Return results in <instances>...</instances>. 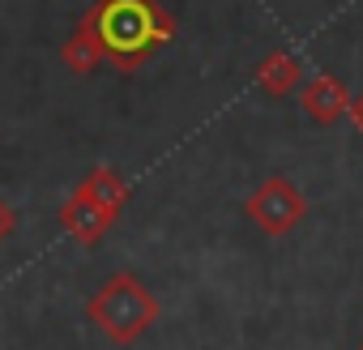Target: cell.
Returning <instances> with one entry per match:
<instances>
[{
    "mask_svg": "<svg viewBox=\"0 0 363 350\" xmlns=\"http://www.w3.org/2000/svg\"><path fill=\"white\" fill-rule=\"evenodd\" d=\"M86 26L103 43V56L124 73H137L158 47L175 39V22L162 13L158 0H99L86 13Z\"/></svg>",
    "mask_w": 363,
    "mask_h": 350,
    "instance_id": "1",
    "label": "cell"
},
{
    "mask_svg": "<svg viewBox=\"0 0 363 350\" xmlns=\"http://www.w3.org/2000/svg\"><path fill=\"white\" fill-rule=\"evenodd\" d=\"M86 316L116 341V346H133L154 320H158V299L133 278V273H116L107 278L94 299L86 303Z\"/></svg>",
    "mask_w": 363,
    "mask_h": 350,
    "instance_id": "2",
    "label": "cell"
},
{
    "mask_svg": "<svg viewBox=\"0 0 363 350\" xmlns=\"http://www.w3.org/2000/svg\"><path fill=\"white\" fill-rule=\"evenodd\" d=\"M248 218L265 231V235H291L299 222H303V214H308V201H303V193L291 184V180H282V175H269V180L248 197Z\"/></svg>",
    "mask_w": 363,
    "mask_h": 350,
    "instance_id": "3",
    "label": "cell"
},
{
    "mask_svg": "<svg viewBox=\"0 0 363 350\" xmlns=\"http://www.w3.org/2000/svg\"><path fill=\"white\" fill-rule=\"evenodd\" d=\"M299 103H303V111H308L316 124H337L342 115H350V94H346V86H342L337 77H329V73L303 81V86H299Z\"/></svg>",
    "mask_w": 363,
    "mask_h": 350,
    "instance_id": "4",
    "label": "cell"
},
{
    "mask_svg": "<svg viewBox=\"0 0 363 350\" xmlns=\"http://www.w3.org/2000/svg\"><path fill=\"white\" fill-rule=\"evenodd\" d=\"M111 222H116V214H107L103 205H94V201H86V197H77V193L60 205V227H65L77 244H86V248H94V244L111 231Z\"/></svg>",
    "mask_w": 363,
    "mask_h": 350,
    "instance_id": "5",
    "label": "cell"
},
{
    "mask_svg": "<svg viewBox=\"0 0 363 350\" xmlns=\"http://www.w3.org/2000/svg\"><path fill=\"white\" fill-rule=\"evenodd\" d=\"M299 81H303V64H299L291 52H269V56L257 64V86H261L265 94H274V98L299 90Z\"/></svg>",
    "mask_w": 363,
    "mask_h": 350,
    "instance_id": "6",
    "label": "cell"
},
{
    "mask_svg": "<svg viewBox=\"0 0 363 350\" xmlns=\"http://www.w3.org/2000/svg\"><path fill=\"white\" fill-rule=\"evenodd\" d=\"M77 197H86V201H94V205H103L107 214L120 218V210H124V201H128V184L120 180L111 166H94L86 180L77 184Z\"/></svg>",
    "mask_w": 363,
    "mask_h": 350,
    "instance_id": "7",
    "label": "cell"
},
{
    "mask_svg": "<svg viewBox=\"0 0 363 350\" xmlns=\"http://www.w3.org/2000/svg\"><path fill=\"white\" fill-rule=\"evenodd\" d=\"M60 56H65V64H69L73 73H90V69H99V64L107 60V56H103V43L94 39V30H90L86 22L69 35V43H65Z\"/></svg>",
    "mask_w": 363,
    "mask_h": 350,
    "instance_id": "8",
    "label": "cell"
},
{
    "mask_svg": "<svg viewBox=\"0 0 363 350\" xmlns=\"http://www.w3.org/2000/svg\"><path fill=\"white\" fill-rule=\"evenodd\" d=\"M13 227H18V214H13L5 201H0V244H5V239L13 235Z\"/></svg>",
    "mask_w": 363,
    "mask_h": 350,
    "instance_id": "9",
    "label": "cell"
},
{
    "mask_svg": "<svg viewBox=\"0 0 363 350\" xmlns=\"http://www.w3.org/2000/svg\"><path fill=\"white\" fill-rule=\"evenodd\" d=\"M350 120H354V128L363 132V90H359V98H350Z\"/></svg>",
    "mask_w": 363,
    "mask_h": 350,
    "instance_id": "10",
    "label": "cell"
},
{
    "mask_svg": "<svg viewBox=\"0 0 363 350\" xmlns=\"http://www.w3.org/2000/svg\"><path fill=\"white\" fill-rule=\"evenodd\" d=\"M359 350H363V341H359Z\"/></svg>",
    "mask_w": 363,
    "mask_h": 350,
    "instance_id": "11",
    "label": "cell"
}]
</instances>
